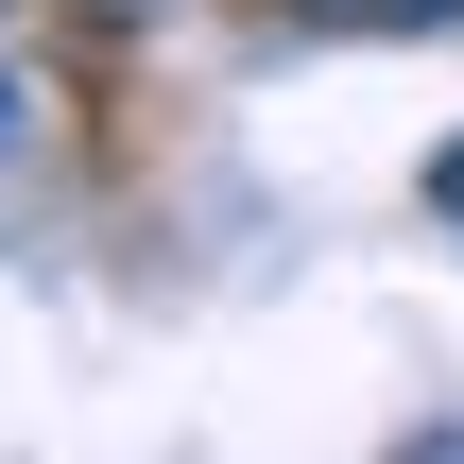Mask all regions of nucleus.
<instances>
[{"label":"nucleus","mask_w":464,"mask_h":464,"mask_svg":"<svg viewBox=\"0 0 464 464\" xmlns=\"http://www.w3.org/2000/svg\"><path fill=\"white\" fill-rule=\"evenodd\" d=\"M430 207H448V224H464V138H448V155H430Z\"/></svg>","instance_id":"f03ea898"},{"label":"nucleus","mask_w":464,"mask_h":464,"mask_svg":"<svg viewBox=\"0 0 464 464\" xmlns=\"http://www.w3.org/2000/svg\"><path fill=\"white\" fill-rule=\"evenodd\" d=\"M293 17H344V34H448L464 0H293Z\"/></svg>","instance_id":"f257e3e1"},{"label":"nucleus","mask_w":464,"mask_h":464,"mask_svg":"<svg viewBox=\"0 0 464 464\" xmlns=\"http://www.w3.org/2000/svg\"><path fill=\"white\" fill-rule=\"evenodd\" d=\"M86 17H172V0H86Z\"/></svg>","instance_id":"7ed1b4c3"}]
</instances>
